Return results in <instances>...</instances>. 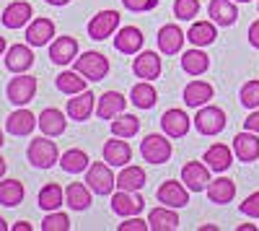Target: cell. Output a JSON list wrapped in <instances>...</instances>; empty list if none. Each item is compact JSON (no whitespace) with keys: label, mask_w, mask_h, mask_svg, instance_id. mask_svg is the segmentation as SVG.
<instances>
[{"label":"cell","mask_w":259,"mask_h":231,"mask_svg":"<svg viewBox=\"0 0 259 231\" xmlns=\"http://www.w3.org/2000/svg\"><path fill=\"white\" fill-rule=\"evenodd\" d=\"M140 153L148 164H166L171 159V153H174V145H171L168 135H158V133H150L143 138L140 143Z\"/></svg>","instance_id":"6da1fadb"},{"label":"cell","mask_w":259,"mask_h":231,"mask_svg":"<svg viewBox=\"0 0 259 231\" xmlns=\"http://www.w3.org/2000/svg\"><path fill=\"white\" fill-rule=\"evenodd\" d=\"M26 156H29V161L36 166V169H50V166H55V164L60 161V151H57L55 140H50V135L34 138V140L29 143Z\"/></svg>","instance_id":"7a4b0ae2"},{"label":"cell","mask_w":259,"mask_h":231,"mask_svg":"<svg viewBox=\"0 0 259 231\" xmlns=\"http://www.w3.org/2000/svg\"><path fill=\"white\" fill-rule=\"evenodd\" d=\"M85 182H89L91 192L96 195H112L117 187V177L112 172V166L106 161H96L89 166V174H85Z\"/></svg>","instance_id":"3957f363"},{"label":"cell","mask_w":259,"mask_h":231,"mask_svg":"<svg viewBox=\"0 0 259 231\" xmlns=\"http://www.w3.org/2000/svg\"><path fill=\"white\" fill-rule=\"evenodd\" d=\"M194 128L202 135H218L226 130V112L221 107H215V104H205L194 114Z\"/></svg>","instance_id":"277c9868"},{"label":"cell","mask_w":259,"mask_h":231,"mask_svg":"<svg viewBox=\"0 0 259 231\" xmlns=\"http://www.w3.org/2000/svg\"><path fill=\"white\" fill-rule=\"evenodd\" d=\"M75 70L89 81H104L109 73V60L101 52H83L75 57Z\"/></svg>","instance_id":"5b68a950"},{"label":"cell","mask_w":259,"mask_h":231,"mask_svg":"<svg viewBox=\"0 0 259 231\" xmlns=\"http://www.w3.org/2000/svg\"><path fill=\"white\" fill-rule=\"evenodd\" d=\"M8 101L16 104V107H26V104L36 96V78L26 75V73H16V78H11L8 83Z\"/></svg>","instance_id":"8992f818"},{"label":"cell","mask_w":259,"mask_h":231,"mask_svg":"<svg viewBox=\"0 0 259 231\" xmlns=\"http://www.w3.org/2000/svg\"><path fill=\"white\" fill-rule=\"evenodd\" d=\"M117 29H119V13L117 11H99L89 21V36L96 42L109 39L112 34H117Z\"/></svg>","instance_id":"52a82bcc"},{"label":"cell","mask_w":259,"mask_h":231,"mask_svg":"<svg viewBox=\"0 0 259 231\" xmlns=\"http://www.w3.org/2000/svg\"><path fill=\"white\" fill-rule=\"evenodd\" d=\"M182 182L187 184L189 192H205L210 184V166L202 161H189L182 169Z\"/></svg>","instance_id":"ba28073f"},{"label":"cell","mask_w":259,"mask_h":231,"mask_svg":"<svg viewBox=\"0 0 259 231\" xmlns=\"http://www.w3.org/2000/svg\"><path fill=\"white\" fill-rule=\"evenodd\" d=\"M156 198H158L161 205H168V208H184V205L189 203V190H187V184H184V182L166 179V182L158 187Z\"/></svg>","instance_id":"9c48e42d"},{"label":"cell","mask_w":259,"mask_h":231,"mask_svg":"<svg viewBox=\"0 0 259 231\" xmlns=\"http://www.w3.org/2000/svg\"><path fill=\"white\" fill-rule=\"evenodd\" d=\"M78 57V39L75 36H57L50 42V60L55 65H68V62H75Z\"/></svg>","instance_id":"30bf717a"},{"label":"cell","mask_w":259,"mask_h":231,"mask_svg":"<svg viewBox=\"0 0 259 231\" xmlns=\"http://www.w3.org/2000/svg\"><path fill=\"white\" fill-rule=\"evenodd\" d=\"M163 65H161V57L150 50H140L138 57L133 60V73L143 81H156L161 75Z\"/></svg>","instance_id":"8fae6325"},{"label":"cell","mask_w":259,"mask_h":231,"mask_svg":"<svg viewBox=\"0 0 259 231\" xmlns=\"http://www.w3.org/2000/svg\"><path fill=\"white\" fill-rule=\"evenodd\" d=\"M143 42H145V36L138 26H122L114 34V47L122 55H138L143 50Z\"/></svg>","instance_id":"7c38bea8"},{"label":"cell","mask_w":259,"mask_h":231,"mask_svg":"<svg viewBox=\"0 0 259 231\" xmlns=\"http://www.w3.org/2000/svg\"><path fill=\"white\" fill-rule=\"evenodd\" d=\"M145 208V200L138 195V192H127V190H119L112 195V211L122 218H130V216H138Z\"/></svg>","instance_id":"4fadbf2b"},{"label":"cell","mask_w":259,"mask_h":231,"mask_svg":"<svg viewBox=\"0 0 259 231\" xmlns=\"http://www.w3.org/2000/svg\"><path fill=\"white\" fill-rule=\"evenodd\" d=\"M233 156L239 161H244V164L256 161L259 159V138H256V133L244 130V133L236 135L233 138Z\"/></svg>","instance_id":"5bb4252c"},{"label":"cell","mask_w":259,"mask_h":231,"mask_svg":"<svg viewBox=\"0 0 259 231\" xmlns=\"http://www.w3.org/2000/svg\"><path fill=\"white\" fill-rule=\"evenodd\" d=\"M55 39V24L50 18H31L26 24V42L31 47H45Z\"/></svg>","instance_id":"9a60e30c"},{"label":"cell","mask_w":259,"mask_h":231,"mask_svg":"<svg viewBox=\"0 0 259 231\" xmlns=\"http://www.w3.org/2000/svg\"><path fill=\"white\" fill-rule=\"evenodd\" d=\"M189 125H192V120L184 109H166L161 117V128L168 138H184L189 133Z\"/></svg>","instance_id":"2e32d148"},{"label":"cell","mask_w":259,"mask_h":231,"mask_svg":"<svg viewBox=\"0 0 259 231\" xmlns=\"http://www.w3.org/2000/svg\"><path fill=\"white\" fill-rule=\"evenodd\" d=\"M96 109V96L85 89L80 94H73V99H68V117L75 120V122H83L89 120Z\"/></svg>","instance_id":"e0dca14e"},{"label":"cell","mask_w":259,"mask_h":231,"mask_svg":"<svg viewBox=\"0 0 259 231\" xmlns=\"http://www.w3.org/2000/svg\"><path fill=\"white\" fill-rule=\"evenodd\" d=\"M31 16H34V8L29 6V0H13L11 6H6L0 18H3V24L8 29H21L31 21Z\"/></svg>","instance_id":"ac0fdd59"},{"label":"cell","mask_w":259,"mask_h":231,"mask_svg":"<svg viewBox=\"0 0 259 231\" xmlns=\"http://www.w3.org/2000/svg\"><path fill=\"white\" fill-rule=\"evenodd\" d=\"M104 161L109 164V166H127L130 161H133V148H130V143L127 140H122V138H117L114 135V140H106L104 143Z\"/></svg>","instance_id":"d6986e66"},{"label":"cell","mask_w":259,"mask_h":231,"mask_svg":"<svg viewBox=\"0 0 259 231\" xmlns=\"http://www.w3.org/2000/svg\"><path fill=\"white\" fill-rule=\"evenodd\" d=\"M184 39H187V34L177 24H166L158 29V50L163 55H177V52H182Z\"/></svg>","instance_id":"ffe728a7"},{"label":"cell","mask_w":259,"mask_h":231,"mask_svg":"<svg viewBox=\"0 0 259 231\" xmlns=\"http://www.w3.org/2000/svg\"><path fill=\"white\" fill-rule=\"evenodd\" d=\"M34 65V52L26 45H13L6 50V68L11 73H26Z\"/></svg>","instance_id":"44dd1931"},{"label":"cell","mask_w":259,"mask_h":231,"mask_svg":"<svg viewBox=\"0 0 259 231\" xmlns=\"http://www.w3.org/2000/svg\"><path fill=\"white\" fill-rule=\"evenodd\" d=\"M215 96V89H212V83L207 81H192L184 86V104L187 107H205V104Z\"/></svg>","instance_id":"7402d4cb"},{"label":"cell","mask_w":259,"mask_h":231,"mask_svg":"<svg viewBox=\"0 0 259 231\" xmlns=\"http://www.w3.org/2000/svg\"><path fill=\"white\" fill-rule=\"evenodd\" d=\"M207 13H210V18H212L218 26H233L236 18H239L236 0H210Z\"/></svg>","instance_id":"603a6c76"},{"label":"cell","mask_w":259,"mask_h":231,"mask_svg":"<svg viewBox=\"0 0 259 231\" xmlns=\"http://www.w3.org/2000/svg\"><path fill=\"white\" fill-rule=\"evenodd\" d=\"M148 226H150V231H174V228H179L177 208H168V205L153 208L150 216H148Z\"/></svg>","instance_id":"cb8c5ba5"},{"label":"cell","mask_w":259,"mask_h":231,"mask_svg":"<svg viewBox=\"0 0 259 231\" xmlns=\"http://www.w3.org/2000/svg\"><path fill=\"white\" fill-rule=\"evenodd\" d=\"M127 107V99L119 94V91H104L99 104H96V114L101 120H114L117 114H122Z\"/></svg>","instance_id":"d4e9b609"},{"label":"cell","mask_w":259,"mask_h":231,"mask_svg":"<svg viewBox=\"0 0 259 231\" xmlns=\"http://www.w3.org/2000/svg\"><path fill=\"white\" fill-rule=\"evenodd\" d=\"M39 125V120L26 109V107H18L13 114H8V120H6V130L11 133V135H29L34 128Z\"/></svg>","instance_id":"484cf974"},{"label":"cell","mask_w":259,"mask_h":231,"mask_svg":"<svg viewBox=\"0 0 259 231\" xmlns=\"http://www.w3.org/2000/svg\"><path fill=\"white\" fill-rule=\"evenodd\" d=\"M187 39L192 42V47H207L218 39V29H215V21H194L187 31Z\"/></svg>","instance_id":"4316f807"},{"label":"cell","mask_w":259,"mask_h":231,"mask_svg":"<svg viewBox=\"0 0 259 231\" xmlns=\"http://www.w3.org/2000/svg\"><path fill=\"white\" fill-rule=\"evenodd\" d=\"M117 187L119 190H127V192H140L145 187V169L143 166H135V164L122 166V172L117 174Z\"/></svg>","instance_id":"83f0119b"},{"label":"cell","mask_w":259,"mask_h":231,"mask_svg":"<svg viewBox=\"0 0 259 231\" xmlns=\"http://www.w3.org/2000/svg\"><path fill=\"white\" fill-rule=\"evenodd\" d=\"M39 128H41V135H50V138H57L65 133V128H68V120H65V114L55 107L45 109L39 114Z\"/></svg>","instance_id":"f1b7e54d"},{"label":"cell","mask_w":259,"mask_h":231,"mask_svg":"<svg viewBox=\"0 0 259 231\" xmlns=\"http://www.w3.org/2000/svg\"><path fill=\"white\" fill-rule=\"evenodd\" d=\"M65 203L73 211H85L91 208V187L83 184V182H70L65 187Z\"/></svg>","instance_id":"f546056e"},{"label":"cell","mask_w":259,"mask_h":231,"mask_svg":"<svg viewBox=\"0 0 259 231\" xmlns=\"http://www.w3.org/2000/svg\"><path fill=\"white\" fill-rule=\"evenodd\" d=\"M202 161L210 166L212 172H226L228 166L233 164V153H231V148L226 143H215V145H210V148L205 151Z\"/></svg>","instance_id":"4dcf8cb0"},{"label":"cell","mask_w":259,"mask_h":231,"mask_svg":"<svg viewBox=\"0 0 259 231\" xmlns=\"http://www.w3.org/2000/svg\"><path fill=\"white\" fill-rule=\"evenodd\" d=\"M205 192H207L210 203L226 205V203H231L233 195H236V184H233V179H228V177H218V179H212V182L207 184Z\"/></svg>","instance_id":"1f68e13d"},{"label":"cell","mask_w":259,"mask_h":231,"mask_svg":"<svg viewBox=\"0 0 259 231\" xmlns=\"http://www.w3.org/2000/svg\"><path fill=\"white\" fill-rule=\"evenodd\" d=\"M130 101H133L138 109H153L156 101H158V94H156V89H153V83H150V81L135 83L133 91H130Z\"/></svg>","instance_id":"d6a6232c"},{"label":"cell","mask_w":259,"mask_h":231,"mask_svg":"<svg viewBox=\"0 0 259 231\" xmlns=\"http://www.w3.org/2000/svg\"><path fill=\"white\" fill-rule=\"evenodd\" d=\"M182 70L189 73V75H202L210 70V57L200 50V47H194V50H187L182 55Z\"/></svg>","instance_id":"836d02e7"},{"label":"cell","mask_w":259,"mask_h":231,"mask_svg":"<svg viewBox=\"0 0 259 231\" xmlns=\"http://www.w3.org/2000/svg\"><path fill=\"white\" fill-rule=\"evenodd\" d=\"M55 86H57L62 94L73 96V94L85 91V86H89V78H83L78 70H62V73L57 75V81H55Z\"/></svg>","instance_id":"e575fe53"},{"label":"cell","mask_w":259,"mask_h":231,"mask_svg":"<svg viewBox=\"0 0 259 231\" xmlns=\"http://www.w3.org/2000/svg\"><path fill=\"white\" fill-rule=\"evenodd\" d=\"M91 159H89V153L85 151H80V148H70V151H65L62 156H60V166L68 174H80V172H89V164Z\"/></svg>","instance_id":"d590c367"},{"label":"cell","mask_w":259,"mask_h":231,"mask_svg":"<svg viewBox=\"0 0 259 231\" xmlns=\"http://www.w3.org/2000/svg\"><path fill=\"white\" fill-rule=\"evenodd\" d=\"M65 203V190L57 184V182H50L47 187H41L39 190V208L41 211H60Z\"/></svg>","instance_id":"8d00e7d4"},{"label":"cell","mask_w":259,"mask_h":231,"mask_svg":"<svg viewBox=\"0 0 259 231\" xmlns=\"http://www.w3.org/2000/svg\"><path fill=\"white\" fill-rule=\"evenodd\" d=\"M24 195H26V190L18 179H3L0 182V205L16 208L21 200H24Z\"/></svg>","instance_id":"74e56055"},{"label":"cell","mask_w":259,"mask_h":231,"mask_svg":"<svg viewBox=\"0 0 259 231\" xmlns=\"http://www.w3.org/2000/svg\"><path fill=\"white\" fill-rule=\"evenodd\" d=\"M138 130H140V120L135 114L122 112L112 120V135H117V138H133V135H138Z\"/></svg>","instance_id":"f35d334b"},{"label":"cell","mask_w":259,"mask_h":231,"mask_svg":"<svg viewBox=\"0 0 259 231\" xmlns=\"http://www.w3.org/2000/svg\"><path fill=\"white\" fill-rule=\"evenodd\" d=\"M41 231H70V218L62 211H50L41 221Z\"/></svg>","instance_id":"ab89813d"},{"label":"cell","mask_w":259,"mask_h":231,"mask_svg":"<svg viewBox=\"0 0 259 231\" xmlns=\"http://www.w3.org/2000/svg\"><path fill=\"white\" fill-rule=\"evenodd\" d=\"M239 99L246 109H259V81H246L241 86Z\"/></svg>","instance_id":"60d3db41"},{"label":"cell","mask_w":259,"mask_h":231,"mask_svg":"<svg viewBox=\"0 0 259 231\" xmlns=\"http://www.w3.org/2000/svg\"><path fill=\"white\" fill-rule=\"evenodd\" d=\"M174 13L179 21H192L200 13V0H177L174 3Z\"/></svg>","instance_id":"b9f144b4"},{"label":"cell","mask_w":259,"mask_h":231,"mask_svg":"<svg viewBox=\"0 0 259 231\" xmlns=\"http://www.w3.org/2000/svg\"><path fill=\"white\" fill-rule=\"evenodd\" d=\"M239 211H241L244 216H249V218H259V190L251 192V195L239 205Z\"/></svg>","instance_id":"7bdbcfd3"},{"label":"cell","mask_w":259,"mask_h":231,"mask_svg":"<svg viewBox=\"0 0 259 231\" xmlns=\"http://www.w3.org/2000/svg\"><path fill=\"white\" fill-rule=\"evenodd\" d=\"M122 6L127 11H133V13H145L150 8H156L158 6V0H122Z\"/></svg>","instance_id":"ee69618b"},{"label":"cell","mask_w":259,"mask_h":231,"mask_svg":"<svg viewBox=\"0 0 259 231\" xmlns=\"http://www.w3.org/2000/svg\"><path fill=\"white\" fill-rule=\"evenodd\" d=\"M119 231H150V226H148V221H143L138 216H130V218H124V223H119Z\"/></svg>","instance_id":"f6af8a7d"},{"label":"cell","mask_w":259,"mask_h":231,"mask_svg":"<svg viewBox=\"0 0 259 231\" xmlns=\"http://www.w3.org/2000/svg\"><path fill=\"white\" fill-rule=\"evenodd\" d=\"M244 130H251V133H259V109H251V114L244 120Z\"/></svg>","instance_id":"bcb514c9"},{"label":"cell","mask_w":259,"mask_h":231,"mask_svg":"<svg viewBox=\"0 0 259 231\" xmlns=\"http://www.w3.org/2000/svg\"><path fill=\"white\" fill-rule=\"evenodd\" d=\"M249 45L254 50H259V21H254V24L249 26Z\"/></svg>","instance_id":"7dc6e473"},{"label":"cell","mask_w":259,"mask_h":231,"mask_svg":"<svg viewBox=\"0 0 259 231\" xmlns=\"http://www.w3.org/2000/svg\"><path fill=\"white\" fill-rule=\"evenodd\" d=\"M13 231H31V226H29L26 221H18V223L13 226Z\"/></svg>","instance_id":"c3c4849f"},{"label":"cell","mask_w":259,"mask_h":231,"mask_svg":"<svg viewBox=\"0 0 259 231\" xmlns=\"http://www.w3.org/2000/svg\"><path fill=\"white\" fill-rule=\"evenodd\" d=\"M47 3H50V6H68L70 0H47Z\"/></svg>","instance_id":"681fc988"},{"label":"cell","mask_w":259,"mask_h":231,"mask_svg":"<svg viewBox=\"0 0 259 231\" xmlns=\"http://www.w3.org/2000/svg\"><path fill=\"white\" fill-rule=\"evenodd\" d=\"M3 174H6V159L0 156V179H3Z\"/></svg>","instance_id":"f907efd6"},{"label":"cell","mask_w":259,"mask_h":231,"mask_svg":"<svg viewBox=\"0 0 259 231\" xmlns=\"http://www.w3.org/2000/svg\"><path fill=\"white\" fill-rule=\"evenodd\" d=\"M239 231H256V226H251V223H244V226H239Z\"/></svg>","instance_id":"816d5d0a"},{"label":"cell","mask_w":259,"mask_h":231,"mask_svg":"<svg viewBox=\"0 0 259 231\" xmlns=\"http://www.w3.org/2000/svg\"><path fill=\"white\" fill-rule=\"evenodd\" d=\"M3 52H6V39L0 36V57H3Z\"/></svg>","instance_id":"f5cc1de1"},{"label":"cell","mask_w":259,"mask_h":231,"mask_svg":"<svg viewBox=\"0 0 259 231\" xmlns=\"http://www.w3.org/2000/svg\"><path fill=\"white\" fill-rule=\"evenodd\" d=\"M6 228H8V226H6V221H3V218H0V231H6Z\"/></svg>","instance_id":"db71d44e"},{"label":"cell","mask_w":259,"mask_h":231,"mask_svg":"<svg viewBox=\"0 0 259 231\" xmlns=\"http://www.w3.org/2000/svg\"><path fill=\"white\" fill-rule=\"evenodd\" d=\"M3 143H6V138H3V130H0V148H3Z\"/></svg>","instance_id":"11a10c76"},{"label":"cell","mask_w":259,"mask_h":231,"mask_svg":"<svg viewBox=\"0 0 259 231\" xmlns=\"http://www.w3.org/2000/svg\"><path fill=\"white\" fill-rule=\"evenodd\" d=\"M236 3H251V0H236Z\"/></svg>","instance_id":"9f6ffc18"}]
</instances>
